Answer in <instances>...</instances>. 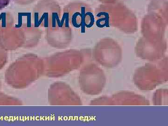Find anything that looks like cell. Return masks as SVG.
Wrapping results in <instances>:
<instances>
[{"label": "cell", "mask_w": 168, "mask_h": 126, "mask_svg": "<svg viewBox=\"0 0 168 126\" xmlns=\"http://www.w3.org/2000/svg\"><path fill=\"white\" fill-rule=\"evenodd\" d=\"M69 19V13H64L63 14V17L61 21L59 20V16L57 13L54 12L52 14V27L54 28L56 26V21L57 20V22L58 23V26L59 27H62L63 26L64 21L65 20H68Z\"/></svg>", "instance_id": "cell-2"}, {"label": "cell", "mask_w": 168, "mask_h": 126, "mask_svg": "<svg viewBox=\"0 0 168 126\" xmlns=\"http://www.w3.org/2000/svg\"><path fill=\"white\" fill-rule=\"evenodd\" d=\"M39 14L37 12L34 13V26L35 27H38L44 20V26L48 27L49 26V13L44 12L41 16L40 19H38Z\"/></svg>", "instance_id": "cell-1"}, {"label": "cell", "mask_w": 168, "mask_h": 126, "mask_svg": "<svg viewBox=\"0 0 168 126\" xmlns=\"http://www.w3.org/2000/svg\"><path fill=\"white\" fill-rule=\"evenodd\" d=\"M24 15H25V13L21 12L18 13V24L16 25V28H20L21 26L22 23V18L24 16Z\"/></svg>", "instance_id": "cell-3"}, {"label": "cell", "mask_w": 168, "mask_h": 126, "mask_svg": "<svg viewBox=\"0 0 168 126\" xmlns=\"http://www.w3.org/2000/svg\"><path fill=\"white\" fill-rule=\"evenodd\" d=\"M6 13H2L0 15V20H5L6 19Z\"/></svg>", "instance_id": "cell-5"}, {"label": "cell", "mask_w": 168, "mask_h": 126, "mask_svg": "<svg viewBox=\"0 0 168 126\" xmlns=\"http://www.w3.org/2000/svg\"><path fill=\"white\" fill-rule=\"evenodd\" d=\"M27 27H31L32 21H31V13H27Z\"/></svg>", "instance_id": "cell-4"}]
</instances>
